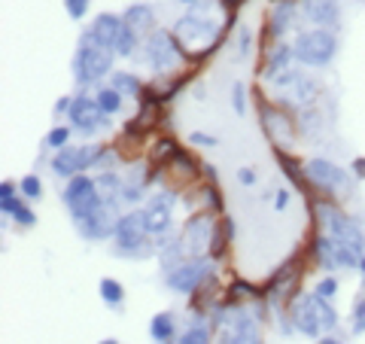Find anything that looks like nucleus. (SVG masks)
I'll return each mask as SVG.
<instances>
[{
    "instance_id": "nucleus-1",
    "label": "nucleus",
    "mask_w": 365,
    "mask_h": 344,
    "mask_svg": "<svg viewBox=\"0 0 365 344\" xmlns=\"http://www.w3.org/2000/svg\"><path fill=\"white\" fill-rule=\"evenodd\" d=\"M189 52H192L189 46L182 43L170 28L162 25V28H155L153 34H146L140 49H137V55L131 61L146 67L153 76L165 79V76H174L180 71H186L189 67Z\"/></svg>"
},
{
    "instance_id": "nucleus-2",
    "label": "nucleus",
    "mask_w": 365,
    "mask_h": 344,
    "mask_svg": "<svg viewBox=\"0 0 365 344\" xmlns=\"http://www.w3.org/2000/svg\"><path fill=\"white\" fill-rule=\"evenodd\" d=\"M119 55L116 49L101 46L88 31L79 34L76 49L71 55V79L76 88H98L101 83H107L110 74L116 71Z\"/></svg>"
},
{
    "instance_id": "nucleus-3",
    "label": "nucleus",
    "mask_w": 365,
    "mask_h": 344,
    "mask_svg": "<svg viewBox=\"0 0 365 344\" xmlns=\"http://www.w3.org/2000/svg\"><path fill=\"white\" fill-rule=\"evenodd\" d=\"M155 253H158V244H155V235L150 232L143 208L122 211L116 223V235L110 241V256L128 259V262H146V259H155Z\"/></svg>"
},
{
    "instance_id": "nucleus-4",
    "label": "nucleus",
    "mask_w": 365,
    "mask_h": 344,
    "mask_svg": "<svg viewBox=\"0 0 365 344\" xmlns=\"http://www.w3.org/2000/svg\"><path fill=\"white\" fill-rule=\"evenodd\" d=\"M304 204H307V213H311V228L335 235L341 241H347L356 253H365V223L359 216H353L335 198H311Z\"/></svg>"
},
{
    "instance_id": "nucleus-5",
    "label": "nucleus",
    "mask_w": 365,
    "mask_h": 344,
    "mask_svg": "<svg viewBox=\"0 0 365 344\" xmlns=\"http://www.w3.org/2000/svg\"><path fill=\"white\" fill-rule=\"evenodd\" d=\"M253 107H256L259 128L271 143V150H295L299 146L302 134H299V119H295L292 110H287L271 95H265L262 86H253Z\"/></svg>"
},
{
    "instance_id": "nucleus-6",
    "label": "nucleus",
    "mask_w": 365,
    "mask_h": 344,
    "mask_svg": "<svg viewBox=\"0 0 365 344\" xmlns=\"http://www.w3.org/2000/svg\"><path fill=\"white\" fill-rule=\"evenodd\" d=\"M307 256H311V265L323 274H338V271H359V259L362 253H356L347 241H341L335 235L317 232L311 228V238H307Z\"/></svg>"
},
{
    "instance_id": "nucleus-7",
    "label": "nucleus",
    "mask_w": 365,
    "mask_h": 344,
    "mask_svg": "<svg viewBox=\"0 0 365 344\" xmlns=\"http://www.w3.org/2000/svg\"><path fill=\"white\" fill-rule=\"evenodd\" d=\"M302 28H307V25H304L299 0H277V4H268V13L262 16V25H259V34H256L259 55L274 43L292 40Z\"/></svg>"
},
{
    "instance_id": "nucleus-8",
    "label": "nucleus",
    "mask_w": 365,
    "mask_h": 344,
    "mask_svg": "<svg viewBox=\"0 0 365 344\" xmlns=\"http://www.w3.org/2000/svg\"><path fill=\"white\" fill-rule=\"evenodd\" d=\"M295 46V61L307 71H329L338 59V31H326V28H302L292 37Z\"/></svg>"
},
{
    "instance_id": "nucleus-9",
    "label": "nucleus",
    "mask_w": 365,
    "mask_h": 344,
    "mask_svg": "<svg viewBox=\"0 0 365 344\" xmlns=\"http://www.w3.org/2000/svg\"><path fill=\"white\" fill-rule=\"evenodd\" d=\"M304 174L319 198L344 201L353 195V186H356V177L350 174V168H341L338 162H332V158H326V156H307Z\"/></svg>"
},
{
    "instance_id": "nucleus-10",
    "label": "nucleus",
    "mask_w": 365,
    "mask_h": 344,
    "mask_svg": "<svg viewBox=\"0 0 365 344\" xmlns=\"http://www.w3.org/2000/svg\"><path fill=\"white\" fill-rule=\"evenodd\" d=\"M67 125L73 128L79 141H101L104 134L113 131V116H107V113L98 107L95 88H76Z\"/></svg>"
},
{
    "instance_id": "nucleus-11",
    "label": "nucleus",
    "mask_w": 365,
    "mask_h": 344,
    "mask_svg": "<svg viewBox=\"0 0 365 344\" xmlns=\"http://www.w3.org/2000/svg\"><path fill=\"white\" fill-rule=\"evenodd\" d=\"M170 31H174L189 49H204V46H213L220 37H225L222 19L201 13V9H182V13L174 19ZM228 37H232V34H228Z\"/></svg>"
},
{
    "instance_id": "nucleus-12",
    "label": "nucleus",
    "mask_w": 365,
    "mask_h": 344,
    "mask_svg": "<svg viewBox=\"0 0 365 344\" xmlns=\"http://www.w3.org/2000/svg\"><path fill=\"white\" fill-rule=\"evenodd\" d=\"M180 204H182V192L174 189V186H158L150 192V198H146L140 208L146 213V223H150V232L155 238H162V235H170V232H177V211H180Z\"/></svg>"
},
{
    "instance_id": "nucleus-13",
    "label": "nucleus",
    "mask_w": 365,
    "mask_h": 344,
    "mask_svg": "<svg viewBox=\"0 0 365 344\" xmlns=\"http://www.w3.org/2000/svg\"><path fill=\"white\" fill-rule=\"evenodd\" d=\"M213 274H220V265L210 256H189L180 268H174L170 274H165L162 283L170 295H180V299H189L192 293L198 290L201 283H207Z\"/></svg>"
},
{
    "instance_id": "nucleus-14",
    "label": "nucleus",
    "mask_w": 365,
    "mask_h": 344,
    "mask_svg": "<svg viewBox=\"0 0 365 344\" xmlns=\"http://www.w3.org/2000/svg\"><path fill=\"white\" fill-rule=\"evenodd\" d=\"M58 198H61V204H64V211H67L71 220H79V216L98 211L101 204H104V195L98 192L95 174H76L71 180H64Z\"/></svg>"
},
{
    "instance_id": "nucleus-15",
    "label": "nucleus",
    "mask_w": 365,
    "mask_h": 344,
    "mask_svg": "<svg viewBox=\"0 0 365 344\" xmlns=\"http://www.w3.org/2000/svg\"><path fill=\"white\" fill-rule=\"evenodd\" d=\"M277 104H283L287 110L292 113H299L304 107H317V104H323V98H326V83H323V76H319V71H307V67H302L299 76L292 79V86L287 91H277V95H271Z\"/></svg>"
},
{
    "instance_id": "nucleus-16",
    "label": "nucleus",
    "mask_w": 365,
    "mask_h": 344,
    "mask_svg": "<svg viewBox=\"0 0 365 344\" xmlns=\"http://www.w3.org/2000/svg\"><path fill=\"white\" fill-rule=\"evenodd\" d=\"M216 220H220V216L210 213V211H204V208L186 213V220L180 223L177 232L182 238V244H186L189 256H207L210 253V241H213Z\"/></svg>"
},
{
    "instance_id": "nucleus-17",
    "label": "nucleus",
    "mask_w": 365,
    "mask_h": 344,
    "mask_svg": "<svg viewBox=\"0 0 365 344\" xmlns=\"http://www.w3.org/2000/svg\"><path fill=\"white\" fill-rule=\"evenodd\" d=\"M122 211L113 208V204H101L98 211H91L86 216H79V220H71L76 235L86 241V244H110L113 235H116V223H119Z\"/></svg>"
},
{
    "instance_id": "nucleus-18",
    "label": "nucleus",
    "mask_w": 365,
    "mask_h": 344,
    "mask_svg": "<svg viewBox=\"0 0 365 344\" xmlns=\"http://www.w3.org/2000/svg\"><path fill=\"white\" fill-rule=\"evenodd\" d=\"M292 67H299L292 40H280V43L268 46V49L259 55V86H274L283 74H289Z\"/></svg>"
},
{
    "instance_id": "nucleus-19",
    "label": "nucleus",
    "mask_w": 365,
    "mask_h": 344,
    "mask_svg": "<svg viewBox=\"0 0 365 344\" xmlns=\"http://www.w3.org/2000/svg\"><path fill=\"white\" fill-rule=\"evenodd\" d=\"M289 317L295 323V332L302 338H311L317 341L323 335V317H319V295L311 290V293H299L295 299L289 302Z\"/></svg>"
},
{
    "instance_id": "nucleus-20",
    "label": "nucleus",
    "mask_w": 365,
    "mask_h": 344,
    "mask_svg": "<svg viewBox=\"0 0 365 344\" xmlns=\"http://www.w3.org/2000/svg\"><path fill=\"white\" fill-rule=\"evenodd\" d=\"M201 180H204V162L195 156L192 146H180L174 162L165 168V186H174L180 192H186L189 186H198Z\"/></svg>"
},
{
    "instance_id": "nucleus-21",
    "label": "nucleus",
    "mask_w": 365,
    "mask_h": 344,
    "mask_svg": "<svg viewBox=\"0 0 365 344\" xmlns=\"http://www.w3.org/2000/svg\"><path fill=\"white\" fill-rule=\"evenodd\" d=\"M304 25L311 28H326V31H341L344 25V6L341 0H299Z\"/></svg>"
},
{
    "instance_id": "nucleus-22",
    "label": "nucleus",
    "mask_w": 365,
    "mask_h": 344,
    "mask_svg": "<svg viewBox=\"0 0 365 344\" xmlns=\"http://www.w3.org/2000/svg\"><path fill=\"white\" fill-rule=\"evenodd\" d=\"M274 162H277L280 168V174L287 177V183L302 195L304 201H311V198H319V195L314 192V186L307 183V174H304V158L295 153V150H274Z\"/></svg>"
},
{
    "instance_id": "nucleus-23",
    "label": "nucleus",
    "mask_w": 365,
    "mask_h": 344,
    "mask_svg": "<svg viewBox=\"0 0 365 344\" xmlns=\"http://www.w3.org/2000/svg\"><path fill=\"white\" fill-rule=\"evenodd\" d=\"M155 244H158V253H155V262H158V274H170L174 268H180L182 262L189 259L186 253V244H182V238L180 232H170V235H162V238H155Z\"/></svg>"
},
{
    "instance_id": "nucleus-24",
    "label": "nucleus",
    "mask_w": 365,
    "mask_h": 344,
    "mask_svg": "<svg viewBox=\"0 0 365 344\" xmlns=\"http://www.w3.org/2000/svg\"><path fill=\"white\" fill-rule=\"evenodd\" d=\"M122 28H125L122 13H110V9H107V13L91 16V21L86 25V31H88L91 37H95L101 46H107V49H113V46H116Z\"/></svg>"
},
{
    "instance_id": "nucleus-25",
    "label": "nucleus",
    "mask_w": 365,
    "mask_h": 344,
    "mask_svg": "<svg viewBox=\"0 0 365 344\" xmlns=\"http://www.w3.org/2000/svg\"><path fill=\"white\" fill-rule=\"evenodd\" d=\"M235 235H237V223L232 213H222L220 220H216V228H213V241H210V259L216 265H222L232 253V244H235Z\"/></svg>"
},
{
    "instance_id": "nucleus-26",
    "label": "nucleus",
    "mask_w": 365,
    "mask_h": 344,
    "mask_svg": "<svg viewBox=\"0 0 365 344\" xmlns=\"http://www.w3.org/2000/svg\"><path fill=\"white\" fill-rule=\"evenodd\" d=\"M122 19H125V25H131L137 34H153L155 28H162L158 25V9L155 4H150V0H134V4H128L122 9Z\"/></svg>"
},
{
    "instance_id": "nucleus-27",
    "label": "nucleus",
    "mask_w": 365,
    "mask_h": 344,
    "mask_svg": "<svg viewBox=\"0 0 365 344\" xmlns=\"http://www.w3.org/2000/svg\"><path fill=\"white\" fill-rule=\"evenodd\" d=\"M180 141H177V134L174 131H158L155 137H153V143H150V150H146V162H150L153 168H158L165 174V168L174 162V156L180 153Z\"/></svg>"
},
{
    "instance_id": "nucleus-28",
    "label": "nucleus",
    "mask_w": 365,
    "mask_h": 344,
    "mask_svg": "<svg viewBox=\"0 0 365 344\" xmlns=\"http://www.w3.org/2000/svg\"><path fill=\"white\" fill-rule=\"evenodd\" d=\"M225 299L235 302V305H247V302H259L265 299V293H262V283L250 280V278H241V274H232V278L225 280Z\"/></svg>"
},
{
    "instance_id": "nucleus-29",
    "label": "nucleus",
    "mask_w": 365,
    "mask_h": 344,
    "mask_svg": "<svg viewBox=\"0 0 365 344\" xmlns=\"http://www.w3.org/2000/svg\"><path fill=\"white\" fill-rule=\"evenodd\" d=\"M180 317L174 311H155L150 320V338L153 344H177L180 338Z\"/></svg>"
},
{
    "instance_id": "nucleus-30",
    "label": "nucleus",
    "mask_w": 365,
    "mask_h": 344,
    "mask_svg": "<svg viewBox=\"0 0 365 344\" xmlns=\"http://www.w3.org/2000/svg\"><path fill=\"white\" fill-rule=\"evenodd\" d=\"M95 183H98V192L104 195V201L113 204V208L125 211L122 204V189H125V171L116 168V171H95Z\"/></svg>"
},
{
    "instance_id": "nucleus-31",
    "label": "nucleus",
    "mask_w": 365,
    "mask_h": 344,
    "mask_svg": "<svg viewBox=\"0 0 365 344\" xmlns=\"http://www.w3.org/2000/svg\"><path fill=\"white\" fill-rule=\"evenodd\" d=\"M107 83L116 88V91H122L128 101H134L137 104V98L143 95V88H146V79H143V74H137L134 67H116V71L110 74V79Z\"/></svg>"
},
{
    "instance_id": "nucleus-32",
    "label": "nucleus",
    "mask_w": 365,
    "mask_h": 344,
    "mask_svg": "<svg viewBox=\"0 0 365 344\" xmlns=\"http://www.w3.org/2000/svg\"><path fill=\"white\" fill-rule=\"evenodd\" d=\"M295 119H299V134H302V141H319V137L326 134V128H329L323 104L299 110V113H295Z\"/></svg>"
},
{
    "instance_id": "nucleus-33",
    "label": "nucleus",
    "mask_w": 365,
    "mask_h": 344,
    "mask_svg": "<svg viewBox=\"0 0 365 344\" xmlns=\"http://www.w3.org/2000/svg\"><path fill=\"white\" fill-rule=\"evenodd\" d=\"M49 174L52 177H58V180H71V177H76V174H83L79 171V153H76V143H71V146H64V150H55L52 156H49Z\"/></svg>"
},
{
    "instance_id": "nucleus-34",
    "label": "nucleus",
    "mask_w": 365,
    "mask_h": 344,
    "mask_svg": "<svg viewBox=\"0 0 365 344\" xmlns=\"http://www.w3.org/2000/svg\"><path fill=\"white\" fill-rule=\"evenodd\" d=\"M110 141H79L76 143V153H79V171L83 174H95L101 158H104Z\"/></svg>"
},
{
    "instance_id": "nucleus-35",
    "label": "nucleus",
    "mask_w": 365,
    "mask_h": 344,
    "mask_svg": "<svg viewBox=\"0 0 365 344\" xmlns=\"http://www.w3.org/2000/svg\"><path fill=\"white\" fill-rule=\"evenodd\" d=\"M228 46L235 49V61H250L253 59V52H259L256 46V31L250 25H237V31L232 34V40H228Z\"/></svg>"
},
{
    "instance_id": "nucleus-36",
    "label": "nucleus",
    "mask_w": 365,
    "mask_h": 344,
    "mask_svg": "<svg viewBox=\"0 0 365 344\" xmlns=\"http://www.w3.org/2000/svg\"><path fill=\"white\" fill-rule=\"evenodd\" d=\"M195 189H198V204H201L204 211H210V213H216V216L228 213V211H225V195H222V186H220V183L201 180Z\"/></svg>"
},
{
    "instance_id": "nucleus-37",
    "label": "nucleus",
    "mask_w": 365,
    "mask_h": 344,
    "mask_svg": "<svg viewBox=\"0 0 365 344\" xmlns=\"http://www.w3.org/2000/svg\"><path fill=\"white\" fill-rule=\"evenodd\" d=\"M177 344H216V329L210 326V320H189Z\"/></svg>"
},
{
    "instance_id": "nucleus-38",
    "label": "nucleus",
    "mask_w": 365,
    "mask_h": 344,
    "mask_svg": "<svg viewBox=\"0 0 365 344\" xmlns=\"http://www.w3.org/2000/svg\"><path fill=\"white\" fill-rule=\"evenodd\" d=\"M95 98H98V107L104 110L107 116H113V119L122 116V113H125V104H128V98H125L122 91L113 88L110 83H101V86L95 88Z\"/></svg>"
},
{
    "instance_id": "nucleus-39",
    "label": "nucleus",
    "mask_w": 365,
    "mask_h": 344,
    "mask_svg": "<svg viewBox=\"0 0 365 344\" xmlns=\"http://www.w3.org/2000/svg\"><path fill=\"white\" fill-rule=\"evenodd\" d=\"M98 295H101V302H104L110 311H122L125 299H128V293H125V283L116 280V278H101L98 280Z\"/></svg>"
},
{
    "instance_id": "nucleus-40",
    "label": "nucleus",
    "mask_w": 365,
    "mask_h": 344,
    "mask_svg": "<svg viewBox=\"0 0 365 344\" xmlns=\"http://www.w3.org/2000/svg\"><path fill=\"white\" fill-rule=\"evenodd\" d=\"M19 204H21L19 180H0V216H4V226L13 223V213Z\"/></svg>"
},
{
    "instance_id": "nucleus-41",
    "label": "nucleus",
    "mask_w": 365,
    "mask_h": 344,
    "mask_svg": "<svg viewBox=\"0 0 365 344\" xmlns=\"http://www.w3.org/2000/svg\"><path fill=\"white\" fill-rule=\"evenodd\" d=\"M73 128L67 122H55L49 131L43 134V150H49V153H55V150H64V146H71L73 143Z\"/></svg>"
},
{
    "instance_id": "nucleus-42",
    "label": "nucleus",
    "mask_w": 365,
    "mask_h": 344,
    "mask_svg": "<svg viewBox=\"0 0 365 344\" xmlns=\"http://www.w3.org/2000/svg\"><path fill=\"white\" fill-rule=\"evenodd\" d=\"M347 332L353 338L365 335V280H362V290L353 295L350 302V317H347Z\"/></svg>"
},
{
    "instance_id": "nucleus-43",
    "label": "nucleus",
    "mask_w": 365,
    "mask_h": 344,
    "mask_svg": "<svg viewBox=\"0 0 365 344\" xmlns=\"http://www.w3.org/2000/svg\"><path fill=\"white\" fill-rule=\"evenodd\" d=\"M140 43H143V34H137L131 25H125L113 49H116V55H119L122 61H131L134 55H137V49H140Z\"/></svg>"
},
{
    "instance_id": "nucleus-44",
    "label": "nucleus",
    "mask_w": 365,
    "mask_h": 344,
    "mask_svg": "<svg viewBox=\"0 0 365 344\" xmlns=\"http://www.w3.org/2000/svg\"><path fill=\"white\" fill-rule=\"evenodd\" d=\"M232 110L235 116H247L250 113V104H253V86H247L244 79H235L232 83Z\"/></svg>"
},
{
    "instance_id": "nucleus-45",
    "label": "nucleus",
    "mask_w": 365,
    "mask_h": 344,
    "mask_svg": "<svg viewBox=\"0 0 365 344\" xmlns=\"http://www.w3.org/2000/svg\"><path fill=\"white\" fill-rule=\"evenodd\" d=\"M19 192H21V198H25V201L37 204V201L43 198V192H46L43 177L37 174V171H31V174H25V177L19 180Z\"/></svg>"
},
{
    "instance_id": "nucleus-46",
    "label": "nucleus",
    "mask_w": 365,
    "mask_h": 344,
    "mask_svg": "<svg viewBox=\"0 0 365 344\" xmlns=\"http://www.w3.org/2000/svg\"><path fill=\"white\" fill-rule=\"evenodd\" d=\"M341 290V280H338V274H323L317 283H314V293L319 295L323 302H335V295Z\"/></svg>"
},
{
    "instance_id": "nucleus-47",
    "label": "nucleus",
    "mask_w": 365,
    "mask_h": 344,
    "mask_svg": "<svg viewBox=\"0 0 365 344\" xmlns=\"http://www.w3.org/2000/svg\"><path fill=\"white\" fill-rule=\"evenodd\" d=\"M319 317H323V335H326V332H338L341 314H338V308H335L332 302H323V299H319Z\"/></svg>"
},
{
    "instance_id": "nucleus-48",
    "label": "nucleus",
    "mask_w": 365,
    "mask_h": 344,
    "mask_svg": "<svg viewBox=\"0 0 365 344\" xmlns=\"http://www.w3.org/2000/svg\"><path fill=\"white\" fill-rule=\"evenodd\" d=\"M13 223H16L19 228H34V226H37V211H34L31 201L21 198V204H19L16 213H13Z\"/></svg>"
},
{
    "instance_id": "nucleus-49",
    "label": "nucleus",
    "mask_w": 365,
    "mask_h": 344,
    "mask_svg": "<svg viewBox=\"0 0 365 344\" xmlns=\"http://www.w3.org/2000/svg\"><path fill=\"white\" fill-rule=\"evenodd\" d=\"M186 143L195 146V150H216V146H220V137L210 134V131H189Z\"/></svg>"
},
{
    "instance_id": "nucleus-50",
    "label": "nucleus",
    "mask_w": 365,
    "mask_h": 344,
    "mask_svg": "<svg viewBox=\"0 0 365 344\" xmlns=\"http://www.w3.org/2000/svg\"><path fill=\"white\" fill-rule=\"evenodd\" d=\"M64 4V13L71 21H86L88 9H91V0H61Z\"/></svg>"
},
{
    "instance_id": "nucleus-51",
    "label": "nucleus",
    "mask_w": 365,
    "mask_h": 344,
    "mask_svg": "<svg viewBox=\"0 0 365 344\" xmlns=\"http://www.w3.org/2000/svg\"><path fill=\"white\" fill-rule=\"evenodd\" d=\"M292 195H295V189H292V186H277V189L271 192V208L277 211V213H283V211L289 208Z\"/></svg>"
},
{
    "instance_id": "nucleus-52",
    "label": "nucleus",
    "mask_w": 365,
    "mask_h": 344,
    "mask_svg": "<svg viewBox=\"0 0 365 344\" xmlns=\"http://www.w3.org/2000/svg\"><path fill=\"white\" fill-rule=\"evenodd\" d=\"M71 107H73V95H61L52 104V116L58 119V122H67V116H71Z\"/></svg>"
},
{
    "instance_id": "nucleus-53",
    "label": "nucleus",
    "mask_w": 365,
    "mask_h": 344,
    "mask_svg": "<svg viewBox=\"0 0 365 344\" xmlns=\"http://www.w3.org/2000/svg\"><path fill=\"white\" fill-rule=\"evenodd\" d=\"M237 183H241V186L244 189H253L256 186V183H259V171L256 168H241V171H237Z\"/></svg>"
},
{
    "instance_id": "nucleus-54",
    "label": "nucleus",
    "mask_w": 365,
    "mask_h": 344,
    "mask_svg": "<svg viewBox=\"0 0 365 344\" xmlns=\"http://www.w3.org/2000/svg\"><path fill=\"white\" fill-rule=\"evenodd\" d=\"M350 174L356 177V183H365V156H353L350 158Z\"/></svg>"
},
{
    "instance_id": "nucleus-55",
    "label": "nucleus",
    "mask_w": 365,
    "mask_h": 344,
    "mask_svg": "<svg viewBox=\"0 0 365 344\" xmlns=\"http://www.w3.org/2000/svg\"><path fill=\"white\" fill-rule=\"evenodd\" d=\"M216 344H237V341H235V332L228 329V326L220 329V332H216Z\"/></svg>"
},
{
    "instance_id": "nucleus-56",
    "label": "nucleus",
    "mask_w": 365,
    "mask_h": 344,
    "mask_svg": "<svg viewBox=\"0 0 365 344\" xmlns=\"http://www.w3.org/2000/svg\"><path fill=\"white\" fill-rule=\"evenodd\" d=\"M317 344H347V341H341L335 332H326V335H319V338H317Z\"/></svg>"
},
{
    "instance_id": "nucleus-57",
    "label": "nucleus",
    "mask_w": 365,
    "mask_h": 344,
    "mask_svg": "<svg viewBox=\"0 0 365 344\" xmlns=\"http://www.w3.org/2000/svg\"><path fill=\"white\" fill-rule=\"evenodd\" d=\"M204 180L220 183V174H216V165H207V162H204Z\"/></svg>"
},
{
    "instance_id": "nucleus-58",
    "label": "nucleus",
    "mask_w": 365,
    "mask_h": 344,
    "mask_svg": "<svg viewBox=\"0 0 365 344\" xmlns=\"http://www.w3.org/2000/svg\"><path fill=\"white\" fill-rule=\"evenodd\" d=\"M174 4H180V6H186V9H192V6H198L201 0H174Z\"/></svg>"
},
{
    "instance_id": "nucleus-59",
    "label": "nucleus",
    "mask_w": 365,
    "mask_h": 344,
    "mask_svg": "<svg viewBox=\"0 0 365 344\" xmlns=\"http://www.w3.org/2000/svg\"><path fill=\"white\" fill-rule=\"evenodd\" d=\"M98 344H122V341H119V338H113V335H110V338H101Z\"/></svg>"
},
{
    "instance_id": "nucleus-60",
    "label": "nucleus",
    "mask_w": 365,
    "mask_h": 344,
    "mask_svg": "<svg viewBox=\"0 0 365 344\" xmlns=\"http://www.w3.org/2000/svg\"><path fill=\"white\" fill-rule=\"evenodd\" d=\"M359 274H362V280H365V253H362V259H359Z\"/></svg>"
},
{
    "instance_id": "nucleus-61",
    "label": "nucleus",
    "mask_w": 365,
    "mask_h": 344,
    "mask_svg": "<svg viewBox=\"0 0 365 344\" xmlns=\"http://www.w3.org/2000/svg\"><path fill=\"white\" fill-rule=\"evenodd\" d=\"M268 4H277V0H268Z\"/></svg>"
}]
</instances>
